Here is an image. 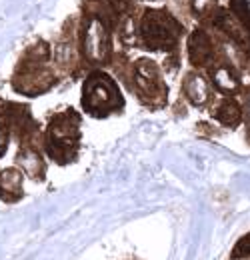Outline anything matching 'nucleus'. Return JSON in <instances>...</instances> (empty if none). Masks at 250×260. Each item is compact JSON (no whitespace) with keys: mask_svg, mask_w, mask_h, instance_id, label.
<instances>
[{"mask_svg":"<svg viewBox=\"0 0 250 260\" xmlns=\"http://www.w3.org/2000/svg\"><path fill=\"white\" fill-rule=\"evenodd\" d=\"M52 58L60 74L76 76L84 72L80 62V48H78V16H72L64 22L63 32L52 50Z\"/></svg>","mask_w":250,"mask_h":260,"instance_id":"423d86ee","label":"nucleus"},{"mask_svg":"<svg viewBox=\"0 0 250 260\" xmlns=\"http://www.w3.org/2000/svg\"><path fill=\"white\" fill-rule=\"evenodd\" d=\"M10 136H12V130H10L8 122H6V118L2 116V110H0V158H2V156H4V152L8 150Z\"/></svg>","mask_w":250,"mask_h":260,"instance_id":"f3484780","label":"nucleus"},{"mask_svg":"<svg viewBox=\"0 0 250 260\" xmlns=\"http://www.w3.org/2000/svg\"><path fill=\"white\" fill-rule=\"evenodd\" d=\"M218 6V0H188V10L198 24H202Z\"/></svg>","mask_w":250,"mask_h":260,"instance_id":"ddd939ff","label":"nucleus"},{"mask_svg":"<svg viewBox=\"0 0 250 260\" xmlns=\"http://www.w3.org/2000/svg\"><path fill=\"white\" fill-rule=\"evenodd\" d=\"M82 142V116L76 108L66 106L48 118L42 132V150L58 166L72 164L78 158Z\"/></svg>","mask_w":250,"mask_h":260,"instance_id":"7ed1b4c3","label":"nucleus"},{"mask_svg":"<svg viewBox=\"0 0 250 260\" xmlns=\"http://www.w3.org/2000/svg\"><path fill=\"white\" fill-rule=\"evenodd\" d=\"M212 118L222 128L236 130L244 122V104L238 96H222L212 108Z\"/></svg>","mask_w":250,"mask_h":260,"instance_id":"9b49d317","label":"nucleus"},{"mask_svg":"<svg viewBox=\"0 0 250 260\" xmlns=\"http://www.w3.org/2000/svg\"><path fill=\"white\" fill-rule=\"evenodd\" d=\"M234 18H238L244 28L250 30V0H228V6H226Z\"/></svg>","mask_w":250,"mask_h":260,"instance_id":"2eb2a0df","label":"nucleus"},{"mask_svg":"<svg viewBox=\"0 0 250 260\" xmlns=\"http://www.w3.org/2000/svg\"><path fill=\"white\" fill-rule=\"evenodd\" d=\"M230 260H250V232H246L242 238L236 240V244L230 252Z\"/></svg>","mask_w":250,"mask_h":260,"instance_id":"dca6fc26","label":"nucleus"},{"mask_svg":"<svg viewBox=\"0 0 250 260\" xmlns=\"http://www.w3.org/2000/svg\"><path fill=\"white\" fill-rule=\"evenodd\" d=\"M112 16L116 18V22H120L122 18L138 14V0H106Z\"/></svg>","mask_w":250,"mask_h":260,"instance_id":"4468645a","label":"nucleus"},{"mask_svg":"<svg viewBox=\"0 0 250 260\" xmlns=\"http://www.w3.org/2000/svg\"><path fill=\"white\" fill-rule=\"evenodd\" d=\"M242 104H244V122H242V126H244V134H246V140L250 144V86H246V90L242 94Z\"/></svg>","mask_w":250,"mask_h":260,"instance_id":"a211bd4d","label":"nucleus"},{"mask_svg":"<svg viewBox=\"0 0 250 260\" xmlns=\"http://www.w3.org/2000/svg\"><path fill=\"white\" fill-rule=\"evenodd\" d=\"M124 86L146 108H164L168 104V86L162 78V70L152 58H136L130 62V70L122 80Z\"/></svg>","mask_w":250,"mask_h":260,"instance_id":"39448f33","label":"nucleus"},{"mask_svg":"<svg viewBox=\"0 0 250 260\" xmlns=\"http://www.w3.org/2000/svg\"><path fill=\"white\" fill-rule=\"evenodd\" d=\"M58 74L60 72L54 64L50 44L44 40H38L22 52L18 64L14 68L10 84L18 94L40 96L52 90L60 82Z\"/></svg>","mask_w":250,"mask_h":260,"instance_id":"f03ea898","label":"nucleus"},{"mask_svg":"<svg viewBox=\"0 0 250 260\" xmlns=\"http://www.w3.org/2000/svg\"><path fill=\"white\" fill-rule=\"evenodd\" d=\"M138 46L148 52H162L174 64H180V42L184 36L182 22L168 8H142L136 14Z\"/></svg>","mask_w":250,"mask_h":260,"instance_id":"f257e3e1","label":"nucleus"},{"mask_svg":"<svg viewBox=\"0 0 250 260\" xmlns=\"http://www.w3.org/2000/svg\"><path fill=\"white\" fill-rule=\"evenodd\" d=\"M24 182V172L16 166L10 168H2L0 170V198L6 202H16L24 194L22 188Z\"/></svg>","mask_w":250,"mask_h":260,"instance_id":"f8f14e48","label":"nucleus"},{"mask_svg":"<svg viewBox=\"0 0 250 260\" xmlns=\"http://www.w3.org/2000/svg\"><path fill=\"white\" fill-rule=\"evenodd\" d=\"M188 62L194 70L206 72L222 56V48L216 36L210 32L206 26H194V30L188 34L186 40Z\"/></svg>","mask_w":250,"mask_h":260,"instance_id":"0eeeda50","label":"nucleus"},{"mask_svg":"<svg viewBox=\"0 0 250 260\" xmlns=\"http://www.w3.org/2000/svg\"><path fill=\"white\" fill-rule=\"evenodd\" d=\"M44 156L46 154L42 150V142H26V144H20V148L16 152V164L24 172V176L40 182L46 176V158Z\"/></svg>","mask_w":250,"mask_h":260,"instance_id":"9d476101","label":"nucleus"},{"mask_svg":"<svg viewBox=\"0 0 250 260\" xmlns=\"http://www.w3.org/2000/svg\"><path fill=\"white\" fill-rule=\"evenodd\" d=\"M82 110L92 118H108L124 110V96L120 92L118 80L104 68L88 70L82 82L80 94Z\"/></svg>","mask_w":250,"mask_h":260,"instance_id":"20e7f679","label":"nucleus"},{"mask_svg":"<svg viewBox=\"0 0 250 260\" xmlns=\"http://www.w3.org/2000/svg\"><path fill=\"white\" fill-rule=\"evenodd\" d=\"M206 76L220 96H242L246 90L244 74L234 62H230L224 54L206 70Z\"/></svg>","mask_w":250,"mask_h":260,"instance_id":"6e6552de","label":"nucleus"},{"mask_svg":"<svg viewBox=\"0 0 250 260\" xmlns=\"http://www.w3.org/2000/svg\"><path fill=\"white\" fill-rule=\"evenodd\" d=\"M182 96L194 108H206L212 104L214 100V88L206 76V72L202 70H188L182 78Z\"/></svg>","mask_w":250,"mask_h":260,"instance_id":"1a4fd4ad","label":"nucleus"}]
</instances>
